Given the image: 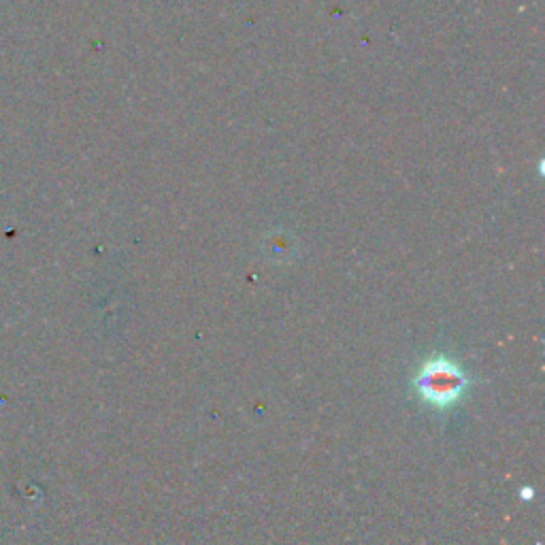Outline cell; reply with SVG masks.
<instances>
[{"instance_id":"obj_1","label":"cell","mask_w":545,"mask_h":545,"mask_svg":"<svg viewBox=\"0 0 545 545\" xmlns=\"http://www.w3.org/2000/svg\"><path fill=\"white\" fill-rule=\"evenodd\" d=\"M469 386V379L454 360L450 358H431L426 360L418 377L416 388L422 399L433 407H452L460 401Z\"/></svg>"}]
</instances>
